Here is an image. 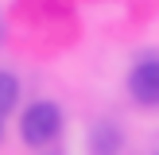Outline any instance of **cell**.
I'll list each match as a JSON object with an SVG mask.
<instances>
[{
    "label": "cell",
    "mask_w": 159,
    "mask_h": 155,
    "mask_svg": "<svg viewBox=\"0 0 159 155\" xmlns=\"http://www.w3.org/2000/svg\"><path fill=\"white\" fill-rule=\"evenodd\" d=\"M58 132H62V113H58L54 101H35V105H27V113L20 116V136H23V144H31V147L51 144Z\"/></svg>",
    "instance_id": "obj_1"
},
{
    "label": "cell",
    "mask_w": 159,
    "mask_h": 155,
    "mask_svg": "<svg viewBox=\"0 0 159 155\" xmlns=\"http://www.w3.org/2000/svg\"><path fill=\"white\" fill-rule=\"evenodd\" d=\"M128 93L140 105H159V58H140L128 74Z\"/></svg>",
    "instance_id": "obj_2"
},
{
    "label": "cell",
    "mask_w": 159,
    "mask_h": 155,
    "mask_svg": "<svg viewBox=\"0 0 159 155\" xmlns=\"http://www.w3.org/2000/svg\"><path fill=\"white\" fill-rule=\"evenodd\" d=\"M16 101H20V82H16V74L0 70V120L16 108Z\"/></svg>",
    "instance_id": "obj_3"
},
{
    "label": "cell",
    "mask_w": 159,
    "mask_h": 155,
    "mask_svg": "<svg viewBox=\"0 0 159 155\" xmlns=\"http://www.w3.org/2000/svg\"><path fill=\"white\" fill-rule=\"evenodd\" d=\"M116 147H120V132L113 124H97V132H93V155H116Z\"/></svg>",
    "instance_id": "obj_4"
},
{
    "label": "cell",
    "mask_w": 159,
    "mask_h": 155,
    "mask_svg": "<svg viewBox=\"0 0 159 155\" xmlns=\"http://www.w3.org/2000/svg\"><path fill=\"white\" fill-rule=\"evenodd\" d=\"M0 140H4V120H0Z\"/></svg>",
    "instance_id": "obj_5"
}]
</instances>
